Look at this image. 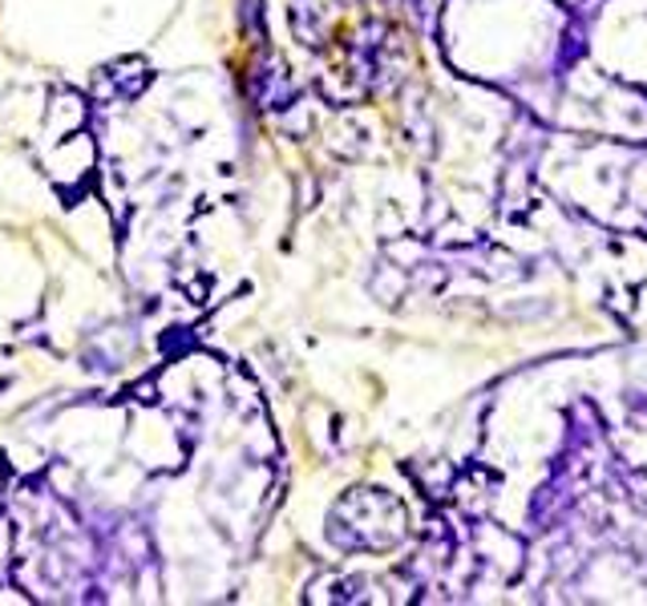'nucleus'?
I'll list each match as a JSON object with an SVG mask.
<instances>
[{"instance_id": "obj_1", "label": "nucleus", "mask_w": 647, "mask_h": 606, "mask_svg": "<svg viewBox=\"0 0 647 606\" xmlns=\"http://www.w3.org/2000/svg\"><path fill=\"white\" fill-rule=\"evenodd\" d=\"M146 85H150V70L138 58H122L106 70H97V97H106V102H129Z\"/></svg>"}, {"instance_id": "obj_2", "label": "nucleus", "mask_w": 647, "mask_h": 606, "mask_svg": "<svg viewBox=\"0 0 647 606\" xmlns=\"http://www.w3.org/2000/svg\"><path fill=\"white\" fill-rule=\"evenodd\" d=\"M9 485V469H4V461H0V490Z\"/></svg>"}]
</instances>
